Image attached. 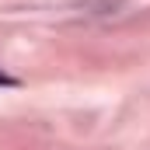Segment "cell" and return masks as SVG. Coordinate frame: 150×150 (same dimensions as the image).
<instances>
[{"mask_svg":"<svg viewBox=\"0 0 150 150\" xmlns=\"http://www.w3.org/2000/svg\"><path fill=\"white\" fill-rule=\"evenodd\" d=\"M0 87H18V80H14L11 74H4V70H0Z\"/></svg>","mask_w":150,"mask_h":150,"instance_id":"1","label":"cell"}]
</instances>
